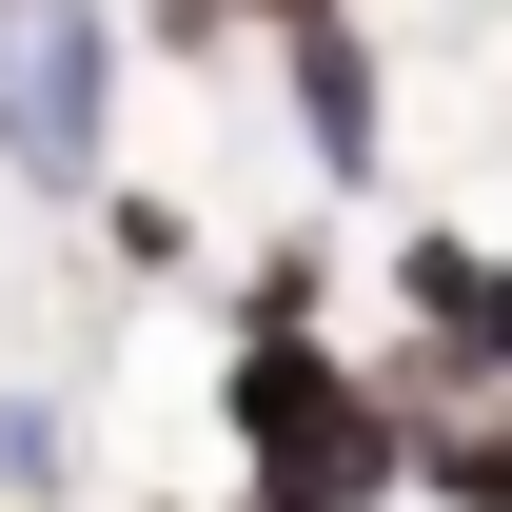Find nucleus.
Returning <instances> with one entry per match:
<instances>
[{
	"instance_id": "f03ea898",
	"label": "nucleus",
	"mask_w": 512,
	"mask_h": 512,
	"mask_svg": "<svg viewBox=\"0 0 512 512\" xmlns=\"http://www.w3.org/2000/svg\"><path fill=\"white\" fill-rule=\"evenodd\" d=\"M0 178L20 197L119 178V20L99 0H0Z\"/></svg>"
},
{
	"instance_id": "1a4fd4ad",
	"label": "nucleus",
	"mask_w": 512,
	"mask_h": 512,
	"mask_svg": "<svg viewBox=\"0 0 512 512\" xmlns=\"http://www.w3.org/2000/svg\"><path fill=\"white\" fill-rule=\"evenodd\" d=\"M237 20H256V0H138V40H158V60H217Z\"/></svg>"
},
{
	"instance_id": "0eeeda50",
	"label": "nucleus",
	"mask_w": 512,
	"mask_h": 512,
	"mask_svg": "<svg viewBox=\"0 0 512 512\" xmlns=\"http://www.w3.org/2000/svg\"><path fill=\"white\" fill-rule=\"evenodd\" d=\"M99 256H119V276H197V217L138 197V178H99Z\"/></svg>"
},
{
	"instance_id": "f8f14e48",
	"label": "nucleus",
	"mask_w": 512,
	"mask_h": 512,
	"mask_svg": "<svg viewBox=\"0 0 512 512\" xmlns=\"http://www.w3.org/2000/svg\"><path fill=\"white\" fill-rule=\"evenodd\" d=\"M237 512H256V493H237Z\"/></svg>"
},
{
	"instance_id": "20e7f679",
	"label": "nucleus",
	"mask_w": 512,
	"mask_h": 512,
	"mask_svg": "<svg viewBox=\"0 0 512 512\" xmlns=\"http://www.w3.org/2000/svg\"><path fill=\"white\" fill-rule=\"evenodd\" d=\"M394 296H414V335H434L473 394H512V256L493 237H394Z\"/></svg>"
},
{
	"instance_id": "7ed1b4c3",
	"label": "nucleus",
	"mask_w": 512,
	"mask_h": 512,
	"mask_svg": "<svg viewBox=\"0 0 512 512\" xmlns=\"http://www.w3.org/2000/svg\"><path fill=\"white\" fill-rule=\"evenodd\" d=\"M276 79H296V158L355 197L394 158V119H375V99H394V79H375V20H355V0H335V20H276Z\"/></svg>"
},
{
	"instance_id": "9b49d317",
	"label": "nucleus",
	"mask_w": 512,
	"mask_h": 512,
	"mask_svg": "<svg viewBox=\"0 0 512 512\" xmlns=\"http://www.w3.org/2000/svg\"><path fill=\"white\" fill-rule=\"evenodd\" d=\"M0 512H20V493H0Z\"/></svg>"
},
{
	"instance_id": "39448f33",
	"label": "nucleus",
	"mask_w": 512,
	"mask_h": 512,
	"mask_svg": "<svg viewBox=\"0 0 512 512\" xmlns=\"http://www.w3.org/2000/svg\"><path fill=\"white\" fill-rule=\"evenodd\" d=\"M414 493H434V512H512V394L414 414Z\"/></svg>"
},
{
	"instance_id": "6e6552de",
	"label": "nucleus",
	"mask_w": 512,
	"mask_h": 512,
	"mask_svg": "<svg viewBox=\"0 0 512 512\" xmlns=\"http://www.w3.org/2000/svg\"><path fill=\"white\" fill-rule=\"evenodd\" d=\"M60 453H79V434H60V394H0V493H20V512L60 493Z\"/></svg>"
},
{
	"instance_id": "423d86ee",
	"label": "nucleus",
	"mask_w": 512,
	"mask_h": 512,
	"mask_svg": "<svg viewBox=\"0 0 512 512\" xmlns=\"http://www.w3.org/2000/svg\"><path fill=\"white\" fill-rule=\"evenodd\" d=\"M237 335H335V237H276L237 276Z\"/></svg>"
},
{
	"instance_id": "9d476101",
	"label": "nucleus",
	"mask_w": 512,
	"mask_h": 512,
	"mask_svg": "<svg viewBox=\"0 0 512 512\" xmlns=\"http://www.w3.org/2000/svg\"><path fill=\"white\" fill-rule=\"evenodd\" d=\"M256 20H335V0H256Z\"/></svg>"
},
{
	"instance_id": "f257e3e1",
	"label": "nucleus",
	"mask_w": 512,
	"mask_h": 512,
	"mask_svg": "<svg viewBox=\"0 0 512 512\" xmlns=\"http://www.w3.org/2000/svg\"><path fill=\"white\" fill-rule=\"evenodd\" d=\"M217 434H237L256 512H375V493H414V414H394L375 355H335V335H237V355H217Z\"/></svg>"
}]
</instances>
